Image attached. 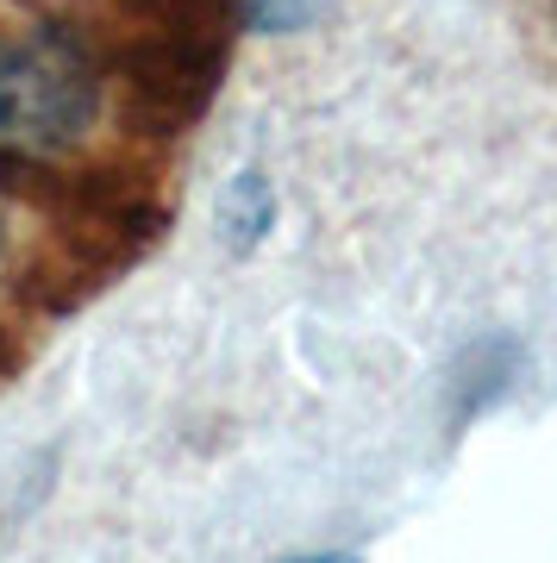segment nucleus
Wrapping results in <instances>:
<instances>
[{"instance_id":"obj_1","label":"nucleus","mask_w":557,"mask_h":563,"mask_svg":"<svg viewBox=\"0 0 557 563\" xmlns=\"http://www.w3.org/2000/svg\"><path fill=\"white\" fill-rule=\"evenodd\" d=\"M107 76L95 44L57 20H25L0 32V157L63 163L95 139Z\"/></svg>"},{"instance_id":"obj_2","label":"nucleus","mask_w":557,"mask_h":563,"mask_svg":"<svg viewBox=\"0 0 557 563\" xmlns=\"http://www.w3.org/2000/svg\"><path fill=\"white\" fill-rule=\"evenodd\" d=\"M270 225H276V188L270 176L258 169H239V176L226 181V195H219V232L232 251H258L270 239Z\"/></svg>"},{"instance_id":"obj_5","label":"nucleus","mask_w":557,"mask_h":563,"mask_svg":"<svg viewBox=\"0 0 557 563\" xmlns=\"http://www.w3.org/2000/svg\"><path fill=\"white\" fill-rule=\"evenodd\" d=\"M0 263H7V213H0Z\"/></svg>"},{"instance_id":"obj_4","label":"nucleus","mask_w":557,"mask_h":563,"mask_svg":"<svg viewBox=\"0 0 557 563\" xmlns=\"http://www.w3.org/2000/svg\"><path fill=\"white\" fill-rule=\"evenodd\" d=\"M288 563H363L358 551H307V558H288Z\"/></svg>"},{"instance_id":"obj_3","label":"nucleus","mask_w":557,"mask_h":563,"mask_svg":"<svg viewBox=\"0 0 557 563\" xmlns=\"http://www.w3.org/2000/svg\"><path fill=\"white\" fill-rule=\"evenodd\" d=\"M307 13H314V0H251V25H263V32H288Z\"/></svg>"}]
</instances>
